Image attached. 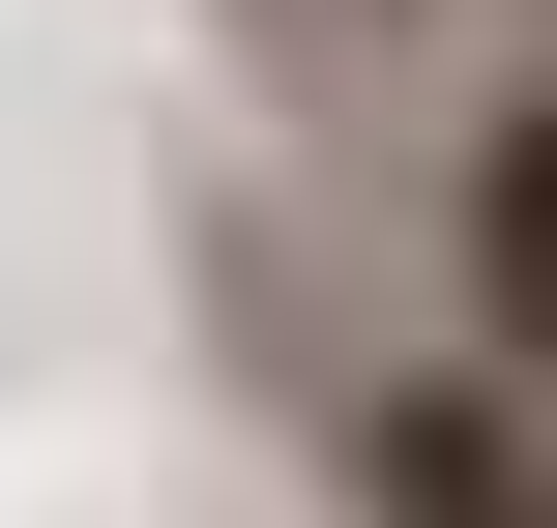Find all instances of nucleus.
<instances>
[{
    "mask_svg": "<svg viewBox=\"0 0 557 528\" xmlns=\"http://www.w3.org/2000/svg\"><path fill=\"white\" fill-rule=\"evenodd\" d=\"M411 235H441V353L557 382V59H470L441 147H411Z\"/></svg>",
    "mask_w": 557,
    "mask_h": 528,
    "instance_id": "nucleus-1",
    "label": "nucleus"
},
{
    "mask_svg": "<svg viewBox=\"0 0 557 528\" xmlns=\"http://www.w3.org/2000/svg\"><path fill=\"white\" fill-rule=\"evenodd\" d=\"M323 470H352V528H557V382H499V353H352L323 382Z\"/></svg>",
    "mask_w": 557,
    "mask_h": 528,
    "instance_id": "nucleus-2",
    "label": "nucleus"
}]
</instances>
